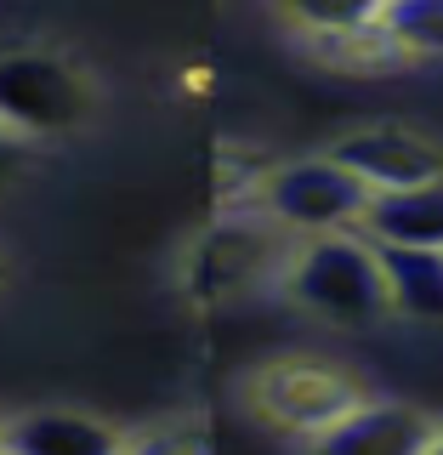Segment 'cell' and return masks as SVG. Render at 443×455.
Returning a JSON list of instances; mask_svg holds the SVG:
<instances>
[{"label":"cell","instance_id":"6da1fadb","mask_svg":"<svg viewBox=\"0 0 443 455\" xmlns=\"http://www.w3.org/2000/svg\"><path fill=\"white\" fill-rule=\"evenodd\" d=\"M273 291L290 307L336 324V331H369V324L392 319L387 274H381V245L364 234V228L296 239L290 256H284V267H279Z\"/></svg>","mask_w":443,"mask_h":455},{"label":"cell","instance_id":"7a4b0ae2","mask_svg":"<svg viewBox=\"0 0 443 455\" xmlns=\"http://www.w3.org/2000/svg\"><path fill=\"white\" fill-rule=\"evenodd\" d=\"M103 108L97 75L57 46H12L0 52V132L40 148L68 142Z\"/></svg>","mask_w":443,"mask_h":455},{"label":"cell","instance_id":"3957f363","mask_svg":"<svg viewBox=\"0 0 443 455\" xmlns=\"http://www.w3.org/2000/svg\"><path fill=\"white\" fill-rule=\"evenodd\" d=\"M296 234L279 228L267 211L256 205H239V211H222L210 228H199L194 245L182 251L177 262V284L194 307H222V302H239L256 284H279V267L290 256Z\"/></svg>","mask_w":443,"mask_h":455},{"label":"cell","instance_id":"277c9868","mask_svg":"<svg viewBox=\"0 0 443 455\" xmlns=\"http://www.w3.org/2000/svg\"><path fill=\"white\" fill-rule=\"evenodd\" d=\"M245 404L256 410V421H267L284 438H319L324 427H336L347 410L364 404V387L330 359L312 353H284L267 359L256 376L245 381Z\"/></svg>","mask_w":443,"mask_h":455},{"label":"cell","instance_id":"5b68a950","mask_svg":"<svg viewBox=\"0 0 443 455\" xmlns=\"http://www.w3.org/2000/svg\"><path fill=\"white\" fill-rule=\"evenodd\" d=\"M256 211H267L279 228H290L296 239L307 234H341L359 228L369 211V188L352 177L336 154H307V160H284L267 171Z\"/></svg>","mask_w":443,"mask_h":455},{"label":"cell","instance_id":"8992f818","mask_svg":"<svg viewBox=\"0 0 443 455\" xmlns=\"http://www.w3.org/2000/svg\"><path fill=\"white\" fill-rule=\"evenodd\" d=\"M330 154L364 182L369 194H398V188H421V182L443 177V148L426 132L398 125V120L352 125L347 137H336Z\"/></svg>","mask_w":443,"mask_h":455},{"label":"cell","instance_id":"52a82bcc","mask_svg":"<svg viewBox=\"0 0 443 455\" xmlns=\"http://www.w3.org/2000/svg\"><path fill=\"white\" fill-rule=\"evenodd\" d=\"M438 416L421 404H398V398H364L347 410L336 427L307 438V455H426L438 438Z\"/></svg>","mask_w":443,"mask_h":455},{"label":"cell","instance_id":"ba28073f","mask_svg":"<svg viewBox=\"0 0 443 455\" xmlns=\"http://www.w3.org/2000/svg\"><path fill=\"white\" fill-rule=\"evenodd\" d=\"M0 444L12 455H120L125 433L85 410H23V416H6Z\"/></svg>","mask_w":443,"mask_h":455},{"label":"cell","instance_id":"9c48e42d","mask_svg":"<svg viewBox=\"0 0 443 455\" xmlns=\"http://www.w3.org/2000/svg\"><path fill=\"white\" fill-rule=\"evenodd\" d=\"M359 228L376 245L443 251V177L421 182V188H398V194H369V211Z\"/></svg>","mask_w":443,"mask_h":455},{"label":"cell","instance_id":"30bf717a","mask_svg":"<svg viewBox=\"0 0 443 455\" xmlns=\"http://www.w3.org/2000/svg\"><path fill=\"white\" fill-rule=\"evenodd\" d=\"M381 274H387L392 319L443 324V251L381 245Z\"/></svg>","mask_w":443,"mask_h":455},{"label":"cell","instance_id":"8fae6325","mask_svg":"<svg viewBox=\"0 0 443 455\" xmlns=\"http://www.w3.org/2000/svg\"><path fill=\"white\" fill-rule=\"evenodd\" d=\"M307 46H312L319 63L341 68V75H387V68H404L409 63V57L398 52V40L381 23L347 28V35H319V40H307Z\"/></svg>","mask_w":443,"mask_h":455},{"label":"cell","instance_id":"7c38bea8","mask_svg":"<svg viewBox=\"0 0 443 455\" xmlns=\"http://www.w3.org/2000/svg\"><path fill=\"white\" fill-rule=\"evenodd\" d=\"M381 12H387V0H273V18L302 40L369 28V23H381Z\"/></svg>","mask_w":443,"mask_h":455},{"label":"cell","instance_id":"4fadbf2b","mask_svg":"<svg viewBox=\"0 0 443 455\" xmlns=\"http://www.w3.org/2000/svg\"><path fill=\"white\" fill-rule=\"evenodd\" d=\"M381 28L398 40L409 63H432L443 57V0H387Z\"/></svg>","mask_w":443,"mask_h":455},{"label":"cell","instance_id":"5bb4252c","mask_svg":"<svg viewBox=\"0 0 443 455\" xmlns=\"http://www.w3.org/2000/svg\"><path fill=\"white\" fill-rule=\"evenodd\" d=\"M120 455H210V433L199 421H160L142 433H125Z\"/></svg>","mask_w":443,"mask_h":455},{"label":"cell","instance_id":"9a60e30c","mask_svg":"<svg viewBox=\"0 0 443 455\" xmlns=\"http://www.w3.org/2000/svg\"><path fill=\"white\" fill-rule=\"evenodd\" d=\"M28 154H35L28 142H18V137H6V132H0V194H6L12 182H18L23 171H28Z\"/></svg>","mask_w":443,"mask_h":455},{"label":"cell","instance_id":"2e32d148","mask_svg":"<svg viewBox=\"0 0 443 455\" xmlns=\"http://www.w3.org/2000/svg\"><path fill=\"white\" fill-rule=\"evenodd\" d=\"M6 279H12V256L0 251V284H6Z\"/></svg>","mask_w":443,"mask_h":455},{"label":"cell","instance_id":"e0dca14e","mask_svg":"<svg viewBox=\"0 0 443 455\" xmlns=\"http://www.w3.org/2000/svg\"><path fill=\"white\" fill-rule=\"evenodd\" d=\"M426 455H443V427H438V438H432V450H426Z\"/></svg>","mask_w":443,"mask_h":455},{"label":"cell","instance_id":"ac0fdd59","mask_svg":"<svg viewBox=\"0 0 443 455\" xmlns=\"http://www.w3.org/2000/svg\"><path fill=\"white\" fill-rule=\"evenodd\" d=\"M0 433H6V416H0Z\"/></svg>","mask_w":443,"mask_h":455},{"label":"cell","instance_id":"d6986e66","mask_svg":"<svg viewBox=\"0 0 443 455\" xmlns=\"http://www.w3.org/2000/svg\"><path fill=\"white\" fill-rule=\"evenodd\" d=\"M0 455H12V450H6V444H0Z\"/></svg>","mask_w":443,"mask_h":455}]
</instances>
